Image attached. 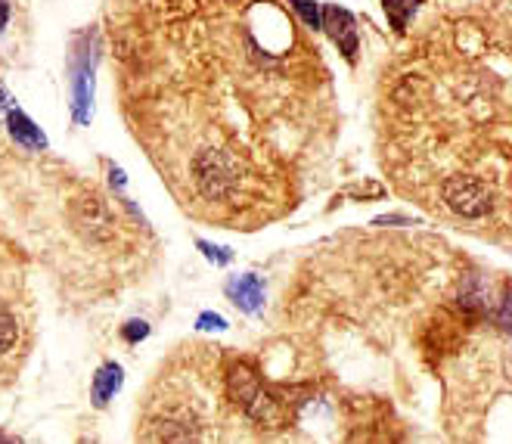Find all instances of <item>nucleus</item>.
Returning <instances> with one entry per match:
<instances>
[{"instance_id": "obj_1", "label": "nucleus", "mask_w": 512, "mask_h": 444, "mask_svg": "<svg viewBox=\"0 0 512 444\" xmlns=\"http://www.w3.org/2000/svg\"><path fill=\"white\" fill-rule=\"evenodd\" d=\"M100 63V32L81 28L69 50V87H72V118L75 125H90L94 118V81Z\"/></svg>"}, {"instance_id": "obj_2", "label": "nucleus", "mask_w": 512, "mask_h": 444, "mask_svg": "<svg viewBox=\"0 0 512 444\" xmlns=\"http://www.w3.org/2000/svg\"><path fill=\"white\" fill-rule=\"evenodd\" d=\"M441 196H444L450 212L460 215V218H469V221L485 218L494 209L491 184H485L475 174H450L447 181L441 184Z\"/></svg>"}, {"instance_id": "obj_3", "label": "nucleus", "mask_w": 512, "mask_h": 444, "mask_svg": "<svg viewBox=\"0 0 512 444\" xmlns=\"http://www.w3.org/2000/svg\"><path fill=\"white\" fill-rule=\"evenodd\" d=\"M193 181L205 199H227L239 184L233 156L224 150H215V146H205L193 159Z\"/></svg>"}, {"instance_id": "obj_4", "label": "nucleus", "mask_w": 512, "mask_h": 444, "mask_svg": "<svg viewBox=\"0 0 512 444\" xmlns=\"http://www.w3.org/2000/svg\"><path fill=\"white\" fill-rule=\"evenodd\" d=\"M69 221L87 243H109L115 236V218L97 190H81L69 202Z\"/></svg>"}, {"instance_id": "obj_5", "label": "nucleus", "mask_w": 512, "mask_h": 444, "mask_svg": "<svg viewBox=\"0 0 512 444\" xmlns=\"http://www.w3.org/2000/svg\"><path fill=\"white\" fill-rule=\"evenodd\" d=\"M320 28L329 35V41L342 50V56L348 59V63H357L360 32H357V19L345 7H336V4L320 7Z\"/></svg>"}, {"instance_id": "obj_6", "label": "nucleus", "mask_w": 512, "mask_h": 444, "mask_svg": "<svg viewBox=\"0 0 512 444\" xmlns=\"http://www.w3.org/2000/svg\"><path fill=\"white\" fill-rule=\"evenodd\" d=\"M4 125H7V134L13 137V143L22 146V150H28V153H41V150H47V137H44V131H41L19 106H10V109H7Z\"/></svg>"}, {"instance_id": "obj_7", "label": "nucleus", "mask_w": 512, "mask_h": 444, "mask_svg": "<svg viewBox=\"0 0 512 444\" xmlns=\"http://www.w3.org/2000/svg\"><path fill=\"white\" fill-rule=\"evenodd\" d=\"M261 386H264V382H261L258 370H255L249 361L233 364L230 373H227V398H230L233 404H239L243 410L255 401V395L261 392Z\"/></svg>"}, {"instance_id": "obj_8", "label": "nucleus", "mask_w": 512, "mask_h": 444, "mask_svg": "<svg viewBox=\"0 0 512 444\" xmlns=\"http://www.w3.org/2000/svg\"><path fill=\"white\" fill-rule=\"evenodd\" d=\"M227 299L246 314H255L264 305V283L258 274H243L227 280Z\"/></svg>"}, {"instance_id": "obj_9", "label": "nucleus", "mask_w": 512, "mask_h": 444, "mask_svg": "<svg viewBox=\"0 0 512 444\" xmlns=\"http://www.w3.org/2000/svg\"><path fill=\"white\" fill-rule=\"evenodd\" d=\"M153 438H156V444H199L196 426H190L184 420H156Z\"/></svg>"}, {"instance_id": "obj_10", "label": "nucleus", "mask_w": 512, "mask_h": 444, "mask_svg": "<svg viewBox=\"0 0 512 444\" xmlns=\"http://www.w3.org/2000/svg\"><path fill=\"white\" fill-rule=\"evenodd\" d=\"M122 382H125V373L118 364H103L94 376V404L103 407L109 404V398H115V392L122 389Z\"/></svg>"}, {"instance_id": "obj_11", "label": "nucleus", "mask_w": 512, "mask_h": 444, "mask_svg": "<svg viewBox=\"0 0 512 444\" xmlns=\"http://www.w3.org/2000/svg\"><path fill=\"white\" fill-rule=\"evenodd\" d=\"M423 7V0H382V10L388 16V25L395 28L398 35L407 32L410 19L416 16V10Z\"/></svg>"}, {"instance_id": "obj_12", "label": "nucleus", "mask_w": 512, "mask_h": 444, "mask_svg": "<svg viewBox=\"0 0 512 444\" xmlns=\"http://www.w3.org/2000/svg\"><path fill=\"white\" fill-rule=\"evenodd\" d=\"M460 308H463L469 317H481V314L488 311L485 283H481V277H469V280L460 286Z\"/></svg>"}, {"instance_id": "obj_13", "label": "nucleus", "mask_w": 512, "mask_h": 444, "mask_svg": "<svg viewBox=\"0 0 512 444\" xmlns=\"http://www.w3.org/2000/svg\"><path fill=\"white\" fill-rule=\"evenodd\" d=\"M19 339V323L16 317L10 314V308L0 302V354H7Z\"/></svg>"}, {"instance_id": "obj_14", "label": "nucleus", "mask_w": 512, "mask_h": 444, "mask_svg": "<svg viewBox=\"0 0 512 444\" xmlns=\"http://www.w3.org/2000/svg\"><path fill=\"white\" fill-rule=\"evenodd\" d=\"M289 4L295 7V13L305 19L308 28H314V32H320V4H314V0H289Z\"/></svg>"}, {"instance_id": "obj_15", "label": "nucleus", "mask_w": 512, "mask_h": 444, "mask_svg": "<svg viewBox=\"0 0 512 444\" xmlns=\"http://www.w3.org/2000/svg\"><path fill=\"white\" fill-rule=\"evenodd\" d=\"M196 246H199V252H202L208 261H215L218 268H224V264H230V258H233V252L224 249V246H212V243H205V240H199Z\"/></svg>"}, {"instance_id": "obj_16", "label": "nucleus", "mask_w": 512, "mask_h": 444, "mask_svg": "<svg viewBox=\"0 0 512 444\" xmlns=\"http://www.w3.org/2000/svg\"><path fill=\"white\" fill-rule=\"evenodd\" d=\"M146 336H149V323L146 320H128L125 327H122V339L131 342V345L143 342Z\"/></svg>"}, {"instance_id": "obj_17", "label": "nucleus", "mask_w": 512, "mask_h": 444, "mask_svg": "<svg viewBox=\"0 0 512 444\" xmlns=\"http://www.w3.org/2000/svg\"><path fill=\"white\" fill-rule=\"evenodd\" d=\"M196 330H202V333H208V330H227V320L221 317V314H215V311H205V314H199V320H196Z\"/></svg>"}, {"instance_id": "obj_18", "label": "nucleus", "mask_w": 512, "mask_h": 444, "mask_svg": "<svg viewBox=\"0 0 512 444\" xmlns=\"http://www.w3.org/2000/svg\"><path fill=\"white\" fill-rule=\"evenodd\" d=\"M109 181H112V187H115L118 193L125 190V171L118 168V165H112V162H109Z\"/></svg>"}, {"instance_id": "obj_19", "label": "nucleus", "mask_w": 512, "mask_h": 444, "mask_svg": "<svg viewBox=\"0 0 512 444\" xmlns=\"http://www.w3.org/2000/svg\"><path fill=\"white\" fill-rule=\"evenodd\" d=\"M373 224L388 227V224H413V221H410V218H404V215H382V218H376Z\"/></svg>"}, {"instance_id": "obj_20", "label": "nucleus", "mask_w": 512, "mask_h": 444, "mask_svg": "<svg viewBox=\"0 0 512 444\" xmlns=\"http://www.w3.org/2000/svg\"><path fill=\"white\" fill-rule=\"evenodd\" d=\"M500 327L503 330L509 327V289L503 292V299H500Z\"/></svg>"}, {"instance_id": "obj_21", "label": "nucleus", "mask_w": 512, "mask_h": 444, "mask_svg": "<svg viewBox=\"0 0 512 444\" xmlns=\"http://www.w3.org/2000/svg\"><path fill=\"white\" fill-rule=\"evenodd\" d=\"M10 106H16V103H13V97H10V91H7V87L0 84V118L7 115V109H10Z\"/></svg>"}, {"instance_id": "obj_22", "label": "nucleus", "mask_w": 512, "mask_h": 444, "mask_svg": "<svg viewBox=\"0 0 512 444\" xmlns=\"http://www.w3.org/2000/svg\"><path fill=\"white\" fill-rule=\"evenodd\" d=\"M10 25V0H0V32Z\"/></svg>"}, {"instance_id": "obj_23", "label": "nucleus", "mask_w": 512, "mask_h": 444, "mask_svg": "<svg viewBox=\"0 0 512 444\" xmlns=\"http://www.w3.org/2000/svg\"><path fill=\"white\" fill-rule=\"evenodd\" d=\"M0 444H16L13 438H7V432H0Z\"/></svg>"}]
</instances>
